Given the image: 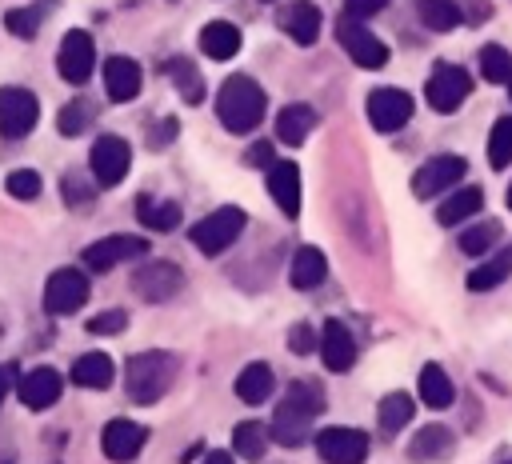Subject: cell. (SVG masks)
Listing matches in <instances>:
<instances>
[{
	"mask_svg": "<svg viewBox=\"0 0 512 464\" xmlns=\"http://www.w3.org/2000/svg\"><path fill=\"white\" fill-rule=\"evenodd\" d=\"M200 52L208 60H232L240 52V28L228 20H212L200 28Z\"/></svg>",
	"mask_w": 512,
	"mask_h": 464,
	"instance_id": "23",
	"label": "cell"
},
{
	"mask_svg": "<svg viewBox=\"0 0 512 464\" xmlns=\"http://www.w3.org/2000/svg\"><path fill=\"white\" fill-rule=\"evenodd\" d=\"M268 96L252 76H228L216 92V116L228 132H252L264 120Z\"/></svg>",
	"mask_w": 512,
	"mask_h": 464,
	"instance_id": "1",
	"label": "cell"
},
{
	"mask_svg": "<svg viewBox=\"0 0 512 464\" xmlns=\"http://www.w3.org/2000/svg\"><path fill=\"white\" fill-rule=\"evenodd\" d=\"M464 172H468V160H464V156H456V152L432 156V160H424V164L416 168V176H412V192H416L420 200H432V196L456 188V184L464 180Z\"/></svg>",
	"mask_w": 512,
	"mask_h": 464,
	"instance_id": "6",
	"label": "cell"
},
{
	"mask_svg": "<svg viewBox=\"0 0 512 464\" xmlns=\"http://www.w3.org/2000/svg\"><path fill=\"white\" fill-rule=\"evenodd\" d=\"M508 464H512V460H508Z\"/></svg>",
	"mask_w": 512,
	"mask_h": 464,
	"instance_id": "52",
	"label": "cell"
},
{
	"mask_svg": "<svg viewBox=\"0 0 512 464\" xmlns=\"http://www.w3.org/2000/svg\"><path fill=\"white\" fill-rule=\"evenodd\" d=\"M8 388H12V368H0V404H4Z\"/></svg>",
	"mask_w": 512,
	"mask_h": 464,
	"instance_id": "49",
	"label": "cell"
},
{
	"mask_svg": "<svg viewBox=\"0 0 512 464\" xmlns=\"http://www.w3.org/2000/svg\"><path fill=\"white\" fill-rule=\"evenodd\" d=\"M244 220H248L244 208L224 204V208H216V212H208V216H200V220L192 224V244H196L204 256H216V252H224L228 244L240 240Z\"/></svg>",
	"mask_w": 512,
	"mask_h": 464,
	"instance_id": "3",
	"label": "cell"
},
{
	"mask_svg": "<svg viewBox=\"0 0 512 464\" xmlns=\"http://www.w3.org/2000/svg\"><path fill=\"white\" fill-rule=\"evenodd\" d=\"M416 388H420V400H424L428 408H448V404L456 400V388H452V380H448V372H444L440 364H424Z\"/></svg>",
	"mask_w": 512,
	"mask_h": 464,
	"instance_id": "30",
	"label": "cell"
},
{
	"mask_svg": "<svg viewBox=\"0 0 512 464\" xmlns=\"http://www.w3.org/2000/svg\"><path fill=\"white\" fill-rule=\"evenodd\" d=\"M344 8L352 12V16H372V12H380V8H388V0H344Z\"/></svg>",
	"mask_w": 512,
	"mask_h": 464,
	"instance_id": "46",
	"label": "cell"
},
{
	"mask_svg": "<svg viewBox=\"0 0 512 464\" xmlns=\"http://www.w3.org/2000/svg\"><path fill=\"white\" fill-rule=\"evenodd\" d=\"M480 204H484V192H480L476 184H468V188H456L452 196H444V200H440V208H436V220H440L444 228H456V224H464L468 216H476V212H480Z\"/></svg>",
	"mask_w": 512,
	"mask_h": 464,
	"instance_id": "26",
	"label": "cell"
},
{
	"mask_svg": "<svg viewBox=\"0 0 512 464\" xmlns=\"http://www.w3.org/2000/svg\"><path fill=\"white\" fill-rule=\"evenodd\" d=\"M468 92H472V76L460 68V64H448V60H440V64H432V72H428V80H424V100L436 108V112H456L464 100H468Z\"/></svg>",
	"mask_w": 512,
	"mask_h": 464,
	"instance_id": "4",
	"label": "cell"
},
{
	"mask_svg": "<svg viewBox=\"0 0 512 464\" xmlns=\"http://www.w3.org/2000/svg\"><path fill=\"white\" fill-rule=\"evenodd\" d=\"M60 388H64V380H60V372H56V368H32V372H28V376H20V384H16V392H20L24 408H32V412L52 408V404L60 400Z\"/></svg>",
	"mask_w": 512,
	"mask_h": 464,
	"instance_id": "19",
	"label": "cell"
},
{
	"mask_svg": "<svg viewBox=\"0 0 512 464\" xmlns=\"http://www.w3.org/2000/svg\"><path fill=\"white\" fill-rule=\"evenodd\" d=\"M336 40H340V48L352 56V64H360V68H384V64H388L384 40L372 36L368 24H364L360 16H352V12H344V16L336 20Z\"/></svg>",
	"mask_w": 512,
	"mask_h": 464,
	"instance_id": "5",
	"label": "cell"
},
{
	"mask_svg": "<svg viewBox=\"0 0 512 464\" xmlns=\"http://www.w3.org/2000/svg\"><path fill=\"white\" fill-rule=\"evenodd\" d=\"M176 356L172 352H136L132 360H128V368H124V384H128V396L136 400V404H156L168 388H172V380H176Z\"/></svg>",
	"mask_w": 512,
	"mask_h": 464,
	"instance_id": "2",
	"label": "cell"
},
{
	"mask_svg": "<svg viewBox=\"0 0 512 464\" xmlns=\"http://www.w3.org/2000/svg\"><path fill=\"white\" fill-rule=\"evenodd\" d=\"M248 164L272 168V144H252V148H248Z\"/></svg>",
	"mask_w": 512,
	"mask_h": 464,
	"instance_id": "47",
	"label": "cell"
},
{
	"mask_svg": "<svg viewBox=\"0 0 512 464\" xmlns=\"http://www.w3.org/2000/svg\"><path fill=\"white\" fill-rule=\"evenodd\" d=\"M416 12L424 20V28H432V32H452L464 20L456 0H416Z\"/></svg>",
	"mask_w": 512,
	"mask_h": 464,
	"instance_id": "32",
	"label": "cell"
},
{
	"mask_svg": "<svg viewBox=\"0 0 512 464\" xmlns=\"http://www.w3.org/2000/svg\"><path fill=\"white\" fill-rule=\"evenodd\" d=\"M284 396H292V400H296L300 408H308L312 416H320V412H324V392H320V384H316V380H292Z\"/></svg>",
	"mask_w": 512,
	"mask_h": 464,
	"instance_id": "42",
	"label": "cell"
},
{
	"mask_svg": "<svg viewBox=\"0 0 512 464\" xmlns=\"http://www.w3.org/2000/svg\"><path fill=\"white\" fill-rule=\"evenodd\" d=\"M168 76H172V84L180 88V96H184L188 104H200V100H204V80H200V72H196L192 60L176 56V60L168 64Z\"/></svg>",
	"mask_w": 512,
	"mask_h": 464,
	"instance_id": "36",
	"label": "cell"
},
{
	"mask_svg": "<svg viewBox=\"0 0 512 464\" xmlns=\"http://www.w3.org/2000/svg\"><path fill=\"white\" fill-rule=\"evenodd\" d=\"M272 388H276V376H272V368H268L264 360L244 364L240 376H236V396H240L244 404H264V400H272Z\"/></svg>",
	"mask_w": 512,
	"mask_h": 464,
	"instance_id": "25",
	"label": "cell"
},
{
	"mask_svg": "<svg viewBox=\"0 0 512 464\" xmlns=\"http://www.w3.org/2000/svg\"><path fill=\"white\" fill-rule=\"evenodd\" d=\"M136 220L144 228H156V232H172L180 224V204L176 200H160V196H140L136 200Z\"/></svg>",
	"mask_w": 512,
	"mask_h": 464,
	"instance_id": "28",
	"label": "cell"
},
{
	"mask_svg": "<svg viewBox=\"0 0 512 464\" xmlns=\"http://www.w3.org/2000/svg\"><path fill=\"white\" fill-rule=\"evenodd\" d=\"M452 444H456V436H452L444 424H424V428L412 436L408 456H412L416 464H424V460H440V456L452 452Z\"/></svg>",
	"mask_w": 512,
	"mask_h": 464,
	"instance_id": "27",
	"label": "cell"
},
{
	"mask_svg": "<svg viewBox=\"0 0 512 464\" xmlns=\"http://www.w3.org/2000/svg\"><path fill=\"white\" fill-rule=\"evenodd\" d=\"M36 120H40L36 96H32L28 88L4 84V88H0V132H4L8 140H20V136H28V132L36 128Z\"/></svg>",
	"mask_w": 512,
	"mask_h": 464,
	"instance_id": "9",
	"label": "cell"
},
{
	"mask_svg": "<svg viewBox=\"0 0 512 464\" xmlns=\"http://www.w3.org/2000/svg\"><path fill=\"white\" fill-rule=\"evenodd\" d=\"M488 164L500 172L512 164V116H500L488 132Z\"/></svg>",
	"mask_w": 512,
	"mask_h": 464,
	"instance_id": "38",
	"label": "cell"
},
{
	"mask_svg": "<svg viewBox=\"0 0 512 464\" xmlns=\"http://www.w3.org/2000/svg\"><path fill=\"white\" fill-rule=\"evenodd\" d=\"M312 412L308 408H300L292 396H284L280 404H276V412H272V424H268V432H272V440L276 444H284V448H296V444H304L308 440V432H312Z\"/></svg>",
	"mask_w": 512,
	"mask_h": 464,
	"instance_id": "15",
	"label": "cell"
},
{
	"mask_svg": "<svg viewBox=\"0 0 512 464\" xmlns=\"http://www.w3.org/2000/svg\"><path fill=\"white\" fill-rule=\"evenodd\" d=\"M144 440H148V432H144L136 420H124V416H116V420H108V424L100 428V448H104V456L116 460V464H128V460L144 448Z\"/></svg>",
	"mask_w": 512,
	"mask_h": 464,
	"instance_id": "16",
	"label": "cell"
},
{
	"mask_svg": "<svg viewBox=\"0 0 512 464\" xmlns=\"http://www.w3.org/2000/svg\"><path fill=\"white\" fill-rule=\"evenodd\" d=\"M184 288V272L172 264V260H144L136 272H132V292L148 304H164L172 300L176 292Z\"/></svg>",
	"mask_w": 512,
	"mask_h": 464,
	"instance_id": "7",
	"label": "cell"
},
{
	"mask_svg": "<svg viewBox=\"0 0 512 464\" xmlns=\"http://www.w3.org/2000/svg\"><path fill=\"white\" fill-rule=\"evenodd\" d=\"M316 452L324 464H364L368 436L360 428H324V432H316Z\"/></svg>",
	"mask_w": 512,
	"mask_h": 464,
	"instance_id": "14",
	"label": "cell"
},
{
	"mask_svg": "<svg viewBox=\"0 0 512 464\" xmlns=\"http://www.w3.org/2000/svg\"><path fill=\"white\" fill-rule=\"evenodd\" d=\"M112 376H116V368H112V360H108L104 352H84V356H76V364H72V380H76L80 388H108Z\"/></svg>",
	"mask_w": 512,
	"mask_h": 464,
	"instance_id": "29",
	"label": "cell"
},
{
	"mask_svg": "<svg viewBox=\"0 0 512 464\" xmlns=\"http://www.w3.org/2000/svg\"><path fill=\"white\" fill-rule=\"evenodd\" d=\"M324 276H328V260H324V252H320L316 244H300V248L292 252V268H288L292 288H316Z\"/></svg>",
	"mask_w": 512,
	"mask_h": 464,
	"instance_id": "24",
	"label": "cell"
},
{
	"mask_svg": "<svg viewBox=\"0 0 512 464\" xmlns=\"http://www.w3.org/2000/svg\"><path fill=\"white\" fill-rule=\"evenodd\" d=\"M508 272H512V252H508V248H500V252H496V260H484L480 268H472V272H468V288H472V292H488V288L504 284V280H508Z\"/></svg>",
	"mask_w": 512,
	"mask_h": 464,
	"instance_id": "33",
	"label": "cell"
},
{
	"mask_svg": "<svg viewBox=\"0 0 512 464\" xmlns=\"http://www.w3.org/2000/svg\"><path fill=\"white\" fill-rule=\"evenodd\" d=\"M104 92L116 104L136 100V92H140V64L132 56H108L104 60Z\"/></svg>",
	"mask_w": 512,
	"mask_h": 464,
	"instance_id": "21",
	"label": "cell"
},
{
	"mask_svg": "<svg viewBox=\"0 0 512 464\" xmlns=\"http://www.w3.org/2000/svg\"><path fill=\"white\" fill-rule=\"evenodd\" d=\"M500 220H484V224H476V228H464V236H460V248L468 252V256H484L488 248H496L500 244Z\"/></svg>",
	"mask_w": 512,
	"mask_h": 464,
	"instance_id": "39",
	"label": "cell"
},
{
	"mask_svg": "<svg viewBox=\"0 0 512 464\" xmlns=\"http://www.w3.org/2000/svg\"><path fill=\"white\" fill-rule=\"evenodd\" d=\"M280 20V32L284 36H292L296 44H316V36H320V8L316 4H308V0H292V4H284V12L276 16Z\"/></svg>",
	"mask_w": 512,
	"mask_h": 464,
	"instance_id": "20",
	"label": "cell"
},
{
	"mask_svg": "<svg viewBox=\"0 0 512 464\" xmlns=\"http://www.w3.org/2000/svg\"><path fill=\"white\" fill-rule=\"evenodd\" d=\"M508 208H512V184H508Z\"/></svg>",
	"mask_w": 512,
	"mask_h": 464,
	"instance_id": "50",
	"label": "cell"
},
{
	"mask_svg": "<svg viewBox=\"0 0 512 464\" xmlns=\"http://www.w3.org/2000/svg\"><path fill=\"white\" fill-rule=\"evenodd\" d=\"M128 164H132V148L120 136H100L92 144V152H88V168H92L96 184H104V188L120 184L128 176Z\"/></svg>",
	"mask_w": 512,
	"mask_h": 464,
	"instance_id": "11",
	"label": "cell"
},
{
	"mask_svg": "<svg viewBox=\"0 0 512 464\" xmlns=\"http://www.w3.org/2000/svg\"><path fill=\"white\" fill-rule=\"evenodd\" d=\"M288 348H292L296 356H308L312 348H320L316 328H312V324H304V320H300V324H292V328H288Z\"/></svg>",
	"mask_w": 512,
	"mask_h": 464,
	"instance_id": "44",
	"label": "cell"
},
{
	"mask_svg": "<svg viewBox=\"0 0 512 464\" xmlns=\"http://www.w3.org/2000/svg\"><path fill=\"white\" fill-rule=\"evenodd\" d=\"M364 108H368V120L376 132H396L412 120V96L404 88H376V92H368Z\"/></svg>",
	"mask_w": 512,
	"mask_h": 464,
	"instance_id": "13",
	"label": "cell"
},
{
	"mask_svg": "<svg viewBox=\"0 0 512 464\" xmlns=\"http://www.w3.org/2000/svg\"><path fill=\"white\" fill-rule=\"evenodd\" d=\"M268 192H272L276 208L288 220L300 216V168L292 160H272V168H268Z\"/></svg>",
	"mask_w": 512,
	"mask_h": 464,
	"instance_id": "17",
	"label": "cell"
},
{
	"mask_svg": "<svg viewBox=\"0 0 512 464\" xmlns=\"http://www.w3.org/2000/svg\"><path fill=\"white\" fill-rule=\"evenodd\" d=\"M380 428L388 432V436H396L400 428H408V420H412V396H404V392H388L384 400H380Z\"/></svg>",
	"mask_w": 512,
	"mask_h": 464,
	"instance_id": "34",
	"label": "cell"
},
{
	"mask_svg": "<svg viewBox=\"0 0 512 464\" xmlns=\"http://www.w3.org/2000/svg\"><path fill=\"white\" fill-rule=\"evenodd\" d=\"M52 0H36V4H28V8H12V12H4V28L12 32V36H20V40H32L36 32H40V20H44V8H48Z\"/></svg>",
	"mask_w": 512,
	"mask_h": 464,
	"instance_id": "35",
	"label": "cell"
},
{
	"mask_svg": "<svg viewBox=\"0 0 512 464\" xmlns=\"http://www.w3.org/2000/svg\"><path fill=\"white\" fill-rule=\"evenodd\" d=\"M56 68H60V76L68 84H84L92 76V68H96V44H92V36L80 32V28L64 32L60 52H56Z\"/></svg>",
	"mask_w": 512,
	"mask_h": 464,
	"instance_id": "12",
	"label": "cell"
},
{
	"mask_svg": "<svg viewBox=\"0 0 512 464\" xmlns=\"http://www.w3.org/2000/svg\"><path fill=\"white\" fill-rule=\"evenodd\" d=\"M268 440H272V432L264 420H240L232 428V452H240L244 460H260L268 452Z\"/></svg>",
	"mask_w": 512,
	"mask_h": 464,
	"instance_id": "31",
	"label": "cell"
},
{
	"mask_svg": "<svg viewBox=\"0 0 512 464\" xmlns=\"http://www.w3.org/2000/svg\"><path fill=\"white\" fill-rule=\"evenodd\" d=\"M124 324H128V312H124V308H108V312H96V316L88 320V332H96V336H116V332H124Z\"/></svg>",
	"mask_w": 512,
	"mask_h": 464,
	"instance_id": "43",
	"label": "cell"
},
{
	"mask_svg": "<svg viewBox=\"0 0 512 464\" xmlns=\"http://www.w3.org/2000/svg\"><path fill=\"white\" fill-rule=\"evenodd\" d=\"M312 128H316V112L308 104H284L276 112V140L288 148H300Z\"/></svg>",
	"mask_w": 512,
	"mask_h": 464,
	"instance_id": "22",
	"label": "cell"
},
{
	"mask_svg": "<svg viewBox=\"0 0 512 464\" xmlns=\"http://www.w3.org/2000/svg\"><path fill=\"white\" fill-rule=\"evenodd\" d=\"M64 200L76 208V204H92V184L88 180H80L76 172H68L64 176Z\"/></svg>",
	"mask_w": 512,
	"mask_h": 464,
	"instance_id": "45",
	"label": "cell"
},
{
	"mask_svg": "<svg viewBox=\"0 0 512 464\" xmlns=\"http://www.w3.org/2000/svg\"><path fill=\"white\" fill-rule=\"evenodd\" d=\"M320 356H324V368L328 372H348L356 364V340H352L348 324L328 320L320 328Z\"/></svg>",
	"mask_w": 512,
	"mask_h": 464,
	"instance_id": "18",
	"label": "cell"
},
{
	"mask_svg": "<svg viewBox=\"0 0 512 464\" xmlns=\"http://www.w3.org/2000/svg\"><path fill=\"white\" fill-rule=\"evenodd\" d=\"M480 76L488 84H508L512 80V52L500 44H484L480 48Z\"/></svg>",
	"mask_w": 512,
	"mask_h": 464,
	"instance_id": "37",
	"label": "cell"
},
{
	"mask_svg": "<svg viewBox=\"0 0 512 464\" xmlns=\"http://www.w3.org/2000/svg\"><path fill=\"white\" fill-rule=\"evenodd\" d=\"M204 464H236V460H232V452H220V448H212V452L204 456Z\"/></svg>",
	"mask_w": 512,
	"mask_h": 464,
	"instance_id": "48",
	"label": "cell"
},
{
	"mask_svg": "<svg viewBox=\"0 0 512 464\" xmlns=\"http://www.w3.org/2000/svg\"><path fill=\"white\" fill-rule=\"evenodd\" d=\"M92 120H96V108H92L88 100H68V104L60 108V116H56V128H60L64 136H80Z\"/></svg>",
	"mask_w": 512,
	"mask_h": 464,
	"instance_id": "40",
	"label": "cell"
},
{
	"mask_svg": "<svg viewBox=\"0 0 512 464\" xmlns=\"http://www.w3.org/2000/svg\"><path fill=\"white\" fill-rule=\"evenodd\" d=\"M4 188H8V196H16V200H36V196H40V172L16 168V172H8Z\"/></svg>",
	"mask_w": 512,
	"mask_h": 464,
	"instance_id": "41",
	"label": "cell"
},
{
	"mask_svg": "<svg viewBox=\"0 0 512 464\" xmlns=\"http://www.w3.org/2000/svg\"><path fill=\"white\" fill-rule=\"evenodd\" d=\"M88 300V276L80 268H56L44 284V312L68 316Z\"/></svg>",
	"mask_w": 512,
	"mask_h": 464,
	"instance_id": "10",
	"label": "cell"
},
{
	"mask_svg": "<svg viewBox=\"0 0 512 464\" xmlns=\"http://www.w3.org/2000/svg\"><path fill=\"white\" fill-rule=\"evenodd\" d=\"M508 92H512V80H508Z\"/></svg>",
	"mask_w": 512,
	"mask_h": 464,
	"instance_id": "51",
	"label": "cell"
},
{
	"mask_svg": "<svg viewBox=\"0 0 512 464\" xmlns=\"http://www.w3.org/2000/svg\"><path fill=\"white\" fill-rule=\"evenodd\" d=\"M144 256H148V240H144V236H128V232L92 240V244L80 252V260H84L92 272H108V268H116V264H124V260H144Z\"/></svg>",
	"mask_w": 512,
	"mask_h": 464,
	"instance_id": "8",
	"label": "cell"
}]
</instances>
